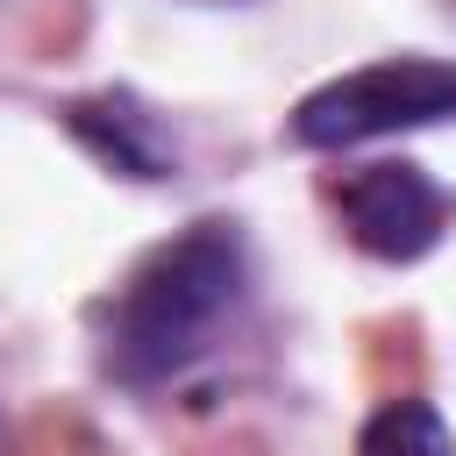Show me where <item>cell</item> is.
I'll return each instance as SVG.
<instances>
[{
    "label": "cell",
    "instance_id": "cell-1",
    "mask_svg": "<svg viewBox=\"0 0 456 456\" xmlns=\"http://www.w3.org/2000/svg\"><path fill=\"white\" fill-rule=\"evenodd\" d=\"M249 299V242L235 221L207 214L157 242L100 306H93V349L100 370L128 392H157L178 370H192L221 328Z\"/></svg>",
    "mask_w": 456,
    "mask_h": 456
},
{
    "label": "cell",
    "instance_id": "cell-2",
    "mask_svg": "<svg viewBox=\"0 0 456 456\" xmlns=\"http://www.w3.org/2000/svg\"><path fill=\"white\" fill-rule=\"evenodd\" d=\"M435 121H456V57H378L335 71L292 107L285 128L299 150H356Z\"/></svg>",
    "mask_w": 456,
    "mask_h": 456
},
{
    "label": "cell",
    "instance_id": "cell-3",
    "mask_svg": "<svg viewBox=\"0 0 456 456\" xmlns=\"http://www.w3.org/2000/svg\"><path fill=\"white\" fill-rule=\"evenodd\" d=\"M328 207L342 221V235L378 256V264H413L442 242L449 228V192L406 164V157H378V164H349L335 185H328Z\"/></svg>",
    "mask_w": 456,
    "mask_h": 456
},
{
    "label": "cell",
    "instance_id": "cell-4",
    "mask_svg": "<svg viewBox=\"0 0 456 456\" xmlns=\"http://www.w3.org/2000/svg\"><path fill=\"white\" fill-rule=\"evenodd\" d=\"M64 128H71L114 178H135V185L171 178V150H164V135H157V121L142 114L135 93H86V100H64Z\"/></svg>",
    "mask_w": 456,
    "mask_h": 456
},
{
    "label": "cell",
    "instance_id": "cell-5",
    "mask_svg": "<svg viewBox=\"0 0 456 456\" xmlns=\"http://www.w3.org/2000/svg\"><path fill=\"white\" fill-rule=\"evenodd\" d=\"M356 456H456V435H449V420L428 406V399H385L370 420H363V435H356Z\"/></svg>",
    "mask_w": 456,
    "mask_h": 456
},
{
    "label": "cell",
    "instance_id": "cell-6",
    "mask_svg": "<svg viewBox=\"0 0 456 456\" xmlns=\"http://www.w3.org/2000/svg\"><path fill=\"white\" fill-rule=\"evenodd\" d=\"M449 7H456V0H449Z\"/></svg>",
    "mask_w": 456,
    "mask_h": 456
}]
</instances>
